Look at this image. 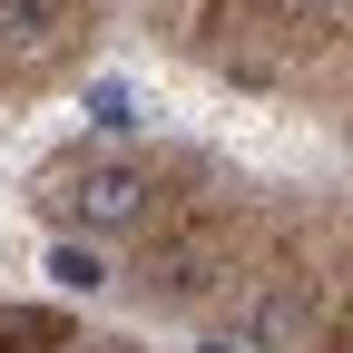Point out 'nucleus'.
<instances>
[{
    "label": "nucleus",
    "instance_id": "nucleus-1",
    "mask_svg": "<svg viewBox=\"0 0 353 353\" xmlns=\"http://www.w3.org/2000/svg\"><path fill=\"white\" fill-rule=\"evenodd\" d=\"M148 206H157V176L138 157H99L59 187V216L79 236H128V226H148Z\"/></svg>",
    "mask_w": 353,
    "mask_h": 353
},
{
    "label": "nucleus",
    "instance_id": "nucleus-2",
    "mask_svg": "<svg viewBox=\"0 0 353 353\" xmlns=\"http://www.w3.org/2000/svg\"><path fill=\"white\" fill-rule=\"evenodd\" d=\"M59 20H69V0H0V50H10V59H39L59 39Z\"/></svg>",
    "mask_w": 353,
    "mask_h": 353
},
{
    "label": "nucleus",
    "instance_id": "nucleus-3",
    "mask_svg": "<svg viewBox=\"0 0 353 353\" xmlns=\"http://www.w3.org/2000/svg\"><path fill=\"white\" fill-rule=\"evenodd\" d=\"M50 285H69V294H99V285H108L99 245H88V236H59V245H50Z\"/></svg>",
    "mask_w": 353,
    "mask_h": 353
},
{
    "label": "nucleus",
    "instance_id": "nucleus-4",
    "mask_svg": "<svg viewBox=\"0 0 353 353\" xmlns=\"http://www.w3.org/2000/svg\"><path fill=\"white\" fill-rule=\"evenodd\" d=\"M216 275H206V255L187 245V255H167V265H148V294H206Z\"/></svg>",
    "mask_w": 353,
    "mask_h": 353
},
{
    "label": "nucleus",
    "instance_id": "nucleus-5",
    "mask_svg": "<svg viewBox=\"0 0 353 353\" xmlns=\"http://www.w3.org/2000/svg\"><path fill=\"white\" fill-rule=\"evenodd\" d=\"M196 353H245V343H196Z\"/></svg>",
    "mask_w": 353,
    "mask_h": 353
}]
</instances>
